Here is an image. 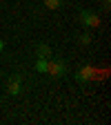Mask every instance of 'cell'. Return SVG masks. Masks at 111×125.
Returning <instances> with one entry per match:
<instances>
[{"label": "cell", "instance_id": "52a82bcc", "mask_svg": "<svg viewBox=\"0 0 111 125\" xmlns=\"http://www.w3.org/2000/svg\"><path fill=\"white\" fill-rule=\"evenodd\" d=\"M47 60H49V58H38L36 60V72H40V74L47 72Z\"/></svg>", "mask_w": 111, "mask_h": 125}, {"label": "cell", "instance_id": "8992f818", "mask_svg": "<svg viewBox=\"0 0 111 125\" xmlns=\"http://www.w3.org/2000/svg\"><path fill=\"white\" fill-rule=\"evenodd\" d=\"M42 2H44L47 9H58V7H62V2H65V0H42Z\"/></svg>", "mask_w": 111, "mask_h": 125}, {"label": "cell", "instance_id": "277c9868", "mask_svg": "<svg viewBox=\"0 0 111 125\" xmlns=\"http://www.w3.org/2000/svg\"><path fill=\"white\" fill-rule=\"evenodd\" d=\"M93 78H96V69L87 65V67H82L80 72H78L76 81H78V83H85V81H93Z\"/></svg>", "mask_w": 111, "mask_h": 125}, {"label": "cell", "instance_id": "5b68a950", "mask_svg": "<svg viewBox=\"0 0 111 125\" xmlns=\"http://www.w3.org/2000/svg\"><path fill=\"white\" fill-rule=\"evenodd\" d=\"M36 56H38V58H49V56H51V47L44 45V42H40V45L36 47Z\"/></svg>", "mask_w": 111, "mask_h": 125}, {"label": "cell", "instance_id": "6da1fadb", "mask_svg": "<svg viewBox=\"0 0 111 125\" xmlns=\"http://www.w3.org/2000/svg\"><path fill=\"white\" fill-rule=\"evenodd\" d=\"M44 74H49L51 78H62L67 74V65L62 60H47V72Z\"/></svg>", "mask_w": 111, "mask_h": 125}, {"label": "cell", "instance_id": "ba28073f", "mask_svg": "<svg viewBox=\"0 0 111 125\" xmlns=\"http://www.w3.org/2000/svg\"><path fill=\"white\" fill-rule=\"evenodd\" d=\"M78 42H82V45H89V42H91V36H89V34H80Z\"/></svg>", "mask_w": 111, "mask_h": 125}, {"label": "cell", "instance_id": "9c48e42d", "mask_svg": "<svg viewBox=\"0 0 111 125\" xmlns=\"http://www.w3.org/2000/svg\"><path fill=\"white\" fill-rule=\"evenodd\" d=\"M109 2H111V0H102V7H104V11H109V9H111V5H109Z\"/></svg>", "mask_w": 111, "mask_h": 125}, {"label": "cell", "instance_id": "3957f363", "mask_svg": "<svg viewBox=\"0 0 111 125\" xmlns=\"http://www.w3.org/2000/svg\"><path fill=\"white\" fill-rule=\"evenodd\" d=\"M7 92L11 94V96H18V94L22 92V76L20 74H13L7 81Z\"/></svg>", "mask_w": 111, "mask_h": 125}, {"label": "cell", "instance_id": "7a4b0ae2", "mask_svg": "<svg viewBox=\"0 0 111 125\" xmlns=\"http://www.w3.org/2000/svg\"><path fill=\"white\" fill-rule=\"evenodd\" d=\"M80 22H82L85 27H89V29L100 27V18H98V13H96V11H91V9H82V11H80Z\"/></svg>", "mask_w": 111, "mask_h": 125}, {"label": "cell", "instance_id": "30bf717a", "mask_svg": "<svg viewBox=\"0 0 111 125\" xmlns=\"http://www.w3.org/2000/svg\"><path fill=\"white\" fill-rule=\"evenodd\" d=\"M5 49V42H2V38H0V52H2Z\"/></svg>", "mask_w": 111, "mask_h": 125}]
</instances>
